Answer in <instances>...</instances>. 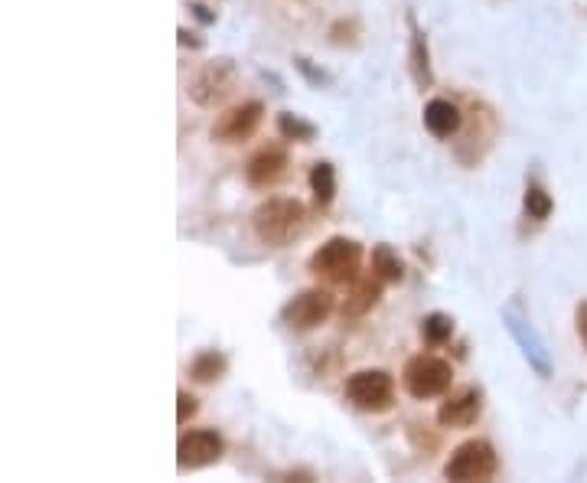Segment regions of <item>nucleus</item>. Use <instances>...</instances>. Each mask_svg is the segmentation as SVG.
I'll return each mask as SVG.
<instances>
[{
    "label": "nucleus",
    "instance_id": "4",
    "mask_svg": "<svg viewBox=\"0 0 587 483\" xmlns=\"http://www.w3.org/2000/svg\"><path fill=\"white\" fill-rule=\"evenodd\" d=\"M499 474V454L486 438H470L457 444L444 464V477L454 483H483Z\"/></svg>",
    "mask_w": 587,
    "mask_h": 483
},
{
    "label": "nucleus",
    "instance_id": "10",
    "mask_svg": "<svg viewBox=\"0 0 587 483\" xmlns=\"http://www.w3.org/2000/svg\"><path fill=\"white\" fill-rule=\"evenodd\" d=\"M261 121H265V102H242L229 108L226 115H219V121L212 125V141H222V144H239V141H248L252 134L261 128Z\"/></svg>",
    "mask_w": 587,
    "mask_h": 483
},
{
    "label": "nucleus",
    "instance_id": "15",
    "mask_svg": "<svg viewBox=\"0 0 587 483\" xmlns=\"http://www.w3.org/2000/svg\"><path fill=\"white\" fill-rule=\"evenodd\" d=\"M379 301H382V278L379 275L356 278L353 288H349V294H346V301L340 304V314H343V320H359V317L376 311Z\"/></svg>",
    "mask_w": 587,
    "mask_h": 483
},
{
    "label": "nucleus",
    "instance_id": "13",
    "mask_svg": "<svg viewBox=\"0 0 587 483\" xmlns=\"http://www.w3.org/2000/svg\"><path fill=\"white\" fill-rule=\"evenodd\" d=\"M287 164H291V160H287L284 151H278V147H265V151H258L245 164V183L252 190H271L274 183L284 180Z\"/></svg>",
    "mask_w": 587,
    "mask_h": 483
},
{
    "label": "nucleus",
    "instance_id": "26",
    "mask_svg": "<svg viewBox=\"0 0 587 483\" xmlns=\"http://www.w3.org/2000/svg\"><path fill=\"white\" fill-rule=\"evenodd\" d=\"M190 10H193V17H196L199 23H206V27H209V23H216V14H212V10H209L206 4H190Z\"/></svg>",
    "mask_w": 587,
    "mask_h": 483
},
{
    "label": "nucleus",
    "instance_id": "11",
    "mask_svg": "<svg viewBox=\"0 0 587 483\" xmlns=\"http://www.w3.org/2000/svg\"><path fill=\"white\" fill-rule=\"evenodd\" d=\"M483 415V392L477 386H467L454 395H447L437 408V425L441 428H470Z\"/></svg>",
    "mask_w": 587,
    "mask_h": 483
},
{
    "label": "nucleus",
    "instance_id": "6",
    "mask_svg": "<svg viewBox=\"0 0 587 483\" xmlns=\"http://www.w3.org/2000/svg\"><path fill=\"white\" fill-rule=\"evenodd\" d=\"M346 402L359 412H389L395 405V376L385 369H359L346 379Z\"/></svg>",
    "mask_w": 587,
    "mask_h": 483
},
{
    "label": "nucleus",
    "instance_id": "7",
    "mask_svg": "<svg viewBox=\"0 0 587 483\" xmlns=\"http://www.w3.org/2000/svg\"><path fill=\"white\" fill-rule=\"evenodd\" d=\"M336 311V297L327 288H307L301 294H294L291 301L281 307V320L297 333L317 330L320 324H327Z\"/></svg>",
    "mask_w": 587,
    "mask_h": 483
},
{
    "label": "nucleus",
    "instance_id": "14",
    "mask_svg": "<svg viewBox=\"0 0 587 483\" xmlns=\"http://www.w3.org/2000/svg\"><path fill=\"white\" fill-rule=\"evenodd\" d=\"M424 128H428V134L437 141H451L454 134H460V128H464V115H460V108L451 98H431V102L424 105Z\"/></svg>",
    "mask_w": 587,
    "mask_h": 483
},
{
    "label": "nucleus",
    "instance_id": "5",
    "mask_svg": "<svg viewBox=\"0 0 587 483\" xmlns=\"http://www.w3.org/2000/svg\"><path fill=\"white\" fill-rule=\"evenodd\" d=\"M451 382H454V366L431 353L411 356L402 369V386L411 399H418V402L441 399V395H447V389H451Z\"/></svg>",
    "mask_w": 587,
    "mask_h": 483
},
{
    "label": "nucleus",
    "instance_id": "18",
    "mask_svg": "<svg viewBox=\"0 0 587 483\" xmlns=\"http://www.w3.org/2000/svg\"><path fill=\"white\" fill-rule=\"evenodd\" d=\"M372 275H379L382 281H392L398 284L405 278V262L398 258V252L392 249V245H376L372 249Z\"/></svg>",
    "mask_w": 587,
    "mask_h": 483
},
{
    "label": "nucleus",
    "instance_id": "23",
    "mask_svg": "<svg viewBox=\"0 0 587 483\" xmlns=\"http://www.w3.org/2000/svg\"><path fill=\"white\" fill-rule=\"evenodd\" d=\"M356 36H359L356 20H336L330 27V43H336V46H353Z\"/></svg>",
    "mask_w": 587,
    "mask_h": 483
},
{
    "label": "nucleus",
    "instance_id": "25",
    "mask_svg": "<svg viewBox=\"0 0 587 483\" xmlns=\"http://www.w3.org/2000/svg\"><path fill=\"white\" fill-rule=\"evenodd\" d=\"M574 327H578V337L587 346V301H581L578 311H574Z\"/></svg>",
    "mask_w": 587,
    "mask_h": 483
},
{
    "label": "nucleus",
    "instance_id": "21",
    "mask_svg": "<svg viewBox=\"0 0 587 483\" xmlns=\"http://www.w3.org/2000/svg\"><path fill=\"white\" fill-rule=\"evenodd\" d=\"M522 209H526V216H529V219L545 222L548 216H552L555 200H552V193H548L545 187H539V183H529V187H526V196H522Z\"/></svg>",
    "mask_w": 587,
    "mask_h": 483
},
{
    "label": "nucleus",
    "instance_id": "1",
    "mask_svg": "<svg viewBox=\"0 0 587 483\" xmlns=\"http://www.w3.org/2000/svg\"><path fill=\"white\" fill-rule=\"evenodd\" d=\"M307 226V209L301 200L291 196H271V200L258 203L252 213V232L261 245L268 249H281V245L294 242Z\"/></svg>",
    "mask_w": 587,
    "mask_h": 483
},
{
    "label": "nucleus",
    "instance_id": "3",
    "mask_svg": "<svg viewBox=\"0 0 587 483\" xmlns=\"http://www.w3.org/2000/svg\"><path fill=\"white\" fill-rule=\"evenodd\" d=\"M362 265V245L346 235H333L310 255V271L327 284H353L359 278Z\"/></svg>",
    "mask_w": 587,
    "mask_h": 483
},
{
    "label": "nucleus",
    "instance_id": "24",
    "mask_svg": "<svg viewBox=\"0 0 587 483\" xmlns=\"http://www.w3.org/2000/svg\"><path fill=\"white\" fill-rule=\"evenodd\" d=\"M196 412H199V399L186 392V389H180L177 392V421H180V425H186V421H190Z\"/></svg>",
    "mask_w": 587,
    "mask_h": 483
},
{
    "label": "nucleus",
    "instance_id": "12",
    "mask_svg": "<svg viewBox=\"0 0 587 483\" xmlns=\"http://www.w3.org/2000/svg\"><path fill=\"white\" fill-rule=\"evenodd\" d=\"M405 23H408V72H411V79H415V85L424 92V89H431L434 85V66H431V46H428V33H424L418 27V20L415 14H405Z\"/></svg>",
    "mask_w": 587,
    "mask_h": 483
},
{
    "label": "nucleus",
    "instance_id": "9",
    "mask_svg": "<svg viewBox=\"0 0 587 483\" xmlns=\"http://www.w3.org/2000/svg\"><path fill=\"white\" fill-rule=\"evenodd\" d=\"M226 454V441L216 428H193L186 431L177 444V467L180 470H203L222 461Z\"/></svg>",
    "mask_w": 587,
    "mask_h": 483
},
{
    "label": "nucleus",
    "instance_id": "17",
    "mask_svg": "<svg viewBox=\"0 0 587 483\" xmlns=\"http://www.w3.org/2000/svg\"><path fill=\"white\" fill-rule=\"evenodd\" d=\"M226 369H229V359L222 356L219 350H203L190 363V376L196 382H203V386H209V382H216V379L226 376Z\"/></svg>",
    "mask_w": 587,
    "mask_h": 483
},
{
    "label": "nucleus",
    "instance_id": "19",
    "mask_svg": "<svg viewBox=\"0 0 587 483\" xmlns=\"http://www.w3.org/2000/svg\"><path fill=\"white\" fill-rule=\"evenodd\" d=\"M278 134L284 141L310 144L317 138V125H314V121L301 118V115H294V111H281V115H278Z\"/></svg>",
    "mask_w": 587,
    "mask_h": 483
},
{
    "label": "nucleus",
    "instance_id": "8",
    "mask_svg": "<svg viewBox=\"0 0 587 483\" xmlns=\"http://www.w3.org/2000/svg\"><path fill=\"white\" fill-rule=\"evenodd\" d=\"M232 85H235V63L229 56H219L196 72V79L190 82V98L199 108H216L232 95Z\"/></svg>",
    "mask_w": 587,
    "mask_h": 483
},
{
    "label": "nucleus",
    "instance_id": "20",
    "mask_svg": "<svg viewBox=\"0 0 587 483\" xmlns=\"http://www.w3.org/2000/svg\"><path fill=\"white\" fill-rule=\"evenodd\" d=\"M421 337H424V343H431V346H444L447 340L454 337V317L441 314V311L428 314L421 320Z\"/></svg>",
    "mask_w": 587,
    "mask_h": 483
},
{
    "label": "nucleus",
    "instance_id": "2",
    "mask_svg": "<svg viewBox=\"0 0 587 483\" xmlns=\"http://www.w3.org/2000/svg\"><path fill=\"white\" fill-rule=\"evenodd\" d=\"M503 327L509 330V337L516 340L519 353L526 356V363L535 376L548 379L555 373V363H552V353H548V346L542 340V333L535 330V324L529 320V314L522 311V301L519 297H512V301L503 307Z\"/></svg>",
    "mask_w": 587,
    "mask_h": 483
},
{
    "label": "nucleus",
    "instance_id": "16",
    "mask_svg": "<svg viewBox=\"0 0 587 483\" xmlns=\"http://www.w3.org/2000/svg\"><path fill=\"white\" fill-rule=\"evenodd\" d=\"M310 193H314L317 206H330L336 196V167L330 160H317L310 167Z\"/></svg>",
    "mask_w": 587,
    "mask_h": 483
},
{
    "label": "nucleus",
    "instance_id": "27",
    "mask_svg": "<svg viewBox=\"0 0 587 483\" xmlns=\"http://www.w3.org/2000/svg\"><path fill=\"white\" fill-rule=\"evenodd\" d=\"M177 40H180V46H193V49L203 46V40H199V36H196V33H190L186 27H180V30H177Z\"/></svg>",
    "mask_w": 587,
    "mask_h": 483
},
{
    "label": "nucleus",
    "instance_id": "22",
    "mask_svg": "<svg viewBox=\"0 0 587 483\" xmlns=\"http://www.w3.org/2000/svg\"><path fill=\"white\" fill-rule=\"evenodd\" d=\"M294 69L301 72V76H304L310 85H314V89H330V85H333V76H330V72H327V69H320V66H314L307 56H294Z\"/></svg>",
    "mask_w": 587,
    "mask_h": 483
}]
</instances>
